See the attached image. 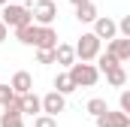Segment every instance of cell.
Listing matches in <instances>:
<instances>
[{"label":"cell","mask_w":130,"mask_h":127,"mask_svg":"<svg viewBox=\"0 0 130 127\" xmlns=\"http://www.w3.org/2000/svg\"><path fill=\"white\" fill-rule=\"evenodd\" d=\"M0 127H24L21 115H9V112H0Z\"/></svg>","instance_id":"obj_19"},{"label":"cell","mask_w":130,"mask_h":127,"mask_svg":"<svg viewBox=\"0 0 130 127\" xmlns=\"http://www.w3.org/2000/svg\"><path fill=\"white\" fill-rule=\"evenodd\" d=\"M73 6H82V3H91V0H70Z\"/></svg>","instance_id":"obj_26"},{"label":"cell","mask_w":130,"mask_h":127,"mask_svg":"<svg viewBox=\"0 0 130 127\" xmlns=\"http://www.w3.org/2000/svg\"><path fill=\"white\" fill-rule=\"evenodd\" d=\"M67 76L73 79V85L76 88H91V85H97V79H100V73H97V67L94 64H73L70 70H67Z\"/></svg>","instance_id":"obj_1"},{"label":"cell","mask_w":130,"mask_h":127,"mask_svg":"<svg viewBox=\"0 0 130 127\" xmlns=\"http://www.w3.org/2000/svg\"><path fill=\"white\" fill-rule=\"evenodd\" d=\"M115 24H118L121 36H124V39H130V15H124V18H121V21H115Z\"/></svg>","instance_id":"obj_21"},{"label":"cell","mask_w":130,"mask_h":127,"mask_svg":"<svg viewBox=\"0 0 130 127\" xmlns=\"http://www.w3.org/2000/svg\"><path fill=\"white\" fill-rule=\"evenodd\" d=\"M15 3H24V0H15Z\"/></svg>","instance_id":"obj_28"},{"label":"cell","mask_w":130,"mask_h":127,"mask_svg":"<svg viewBox=\"0 0 130 127\" xmlns=\"http://www.w3.org/2000/svg\"><path fill=\"white\" fill-rule=\"evenodd\" d=\"M9 88H12V94H15V97H24V94H30V91H33V79H30V73L18 70V73L12 76Z\"/></svg>","instance_id":"obj_7"},{"label":"cell","mask_w":130,"mask_h":127,"mask_svg":"<svg viewBox=\"0 0 130 127\" xmlns=\"http://www.w3.org/2000/svg\"><path fill=\"white\" fill-rule=\"evenodd\" d=\"M6 30H9V27H6V24H3V21H0V42H3V39H6Z\"/></svg>","instance_id":"obj_25"},{"label":"cell","mask_w":130,"mask_h":127,"mask_svg":"<svg viewBox=\"0 0 130 127\" xmlns=\"http://www.w3.org/2000/svg\"><path fill=\"white\" fill-rule=\"evenodd\" d=\"M55 45H58V33H55V27H39V30H36V49H42V52H55Z\"/></svg>","instance_id":"obj_9"},{"label":"cell","mask_w":130,"mask_h":127,"mask_svg":"<svg viewBox=\"0 0 130 127\" xmlns=\"http://www.w3.org/2000/svg\"><path fill=\"white\" fill-rule=\"evenodd\" d=\"M39 106H42V115H48V118H58V112H64L67 100H64V94L52 91V94H45L42 100H39Z\"/></svg>","instance_id":"obj_6"},{"label":"cell","mask_w":130,"mask_h":127,"mask_svg":"<svg viewBox=\"0 0 130 127\" xmlns=\"http://www.w3.org/2000/svg\"><path fill=\"white\" fill-rule=\"evenodd\" d=\"M55 64H61V67H73L76 64V52H73V45H64V42H58L55 45Z\"/></svg>","instance_id":"obj_11"},{"label":"cell","mask_w":130,"mask_h":127,"mask_svg":"<svg viewBox=\"0 0 130 127\" xmlns=\"http://www.w3.org/2000/svg\"><path fill=\"white\" fill-rule=\"evenodd\" d=\"M106 82H109L112 88H124V82H127L124 67H112V70H106Z\"/></svg>","instance_id":"obj_14"},{"label":"cell","mask_w":130,"mask_h":127,"mask_svg":"<svg viewBox=\"0 0 130 127\" xmlns=\"http://www.w3.org/2000/svg\"><path fill=\"white\" fill-rule=\"evenodd\" d=\"M112 58L118 64H124V61H130V39H124V36H115L112 42H109V49H106Z\"/></svg>","instance_id":"obj_8"},{"label":"cell","mask_w":130,"mask_h":127,"mask_svg":"<svg viewBox=\"0 0 130 127\" xmlns=\"http://www.w3.org/2000/svg\"><path fill=\"white\" fill-rule=\"evenodd\" d=\"M12 97H15V94H12V88H9V85H0V106H6Z\"/></svg>","instance_id":"obj_23"},{"label":"cell","mask_w":130,"mask_h":127,"mask_svg":"<svg viewBox=\"0 0 130 127\" xmlns=\"http://www.w3.org/2000/svg\"><path fill=\"white\" fill-rule=\"evenodd\" d=\"M94 61H97V73H106V70H112V67H121V64L115 61V58H112L109 52H100Z\"/></svg>","instance_id":"obj_17"},{"label":"cell","mask_w":130,"mask_h":127,"mask_svg":"<svg viewBox=\"0 0 130 127\" xmlns=\"http://www.w3.org/2000/svg\"><path fill=\"white\" fill-rule=\"evenodd\" d=\"M33 127H58V121L48 118V115H36V118H33Z\"/></svg>","instance_id":"obj_20"},{"label":"cell","mask_w":130,"mask_h":127,"mask_svg":"<svg viewBox=\"0 0 130 127\" xmlns=\"http://www.w3.org/2000/svg\"><path fill=\"white\" fill-rule=\"evenodd\" d=\"M3 24H6V27H15V30L33 24L27 6H21V3H6V6H3Z\"/></svg>","instance_id":"obj_3"},{"label":"cell","mask_w":130,"mask_h":127,"mask_svg":"<svg viewBox=\"0 0 130 127\" xmlns=\"http://www.w3.org/2000/svg\"><path fill=\"white\" fill-rule=\"evenodd\" d=\"M18 106H21V115H39L42 112V106H39V97L33 94H24V97H18Z\"/></svg>","instance_id":"obj_12"},{"label":"cell","mask_w":130,"mask_h":127,"mask_svg":"<svg viewBox=\"0 0 130 127\" xmlns=\"http://www.w3.org/2000/svg\"><path fill=\"white\" fill-rule=\"evenodd\" d=\"M76 18H79L82 24H94V21H97V6H94V3H82V6H76Z\"/></svg>","instance_id":"obj_13"},{"label":"cell","mask_w":130,"mask_h":127,"mask_svg":"<svg viewBox=\"0 0 130 127\" xmlns=\"http://www.w3.org/2000/svg\"><path fill=\"white\" fill-rule=\"evenodd\" d=\"M55 18H58L55 0H36V3H30V21L36 27H52Z\"/></svg>","instance_id":"obj_2"},{"label":"cell","mask_w":130,"mask_h":127,"mask_svg":"<svg viewBox=\"0 0 130 127\" xmlns=\"http://www.w3.org/2000/svg\"><path fill=\"white\" fill-rule=\"evenodd\" d=\"M121 112H130V91H121Z\"/></svg>","instance_id":"obj_24"},{"label":"cell","mask_w":130,"mask_h":127,"mask_svg":"<svg viewBox=\"0 0 130 127\" xmlns=\"http://www.w3.org/2000/svg\"><path fill=\"white\" fill-rule=\"evenodd\" d=\"M91 33H94L97 39H109V42H112V39L118 36V24H115L109 15H97V21H94V30H91Z\"/></svg>","instance_id":"obj_5"},{"label":"cell","mask_w":130,"mask_h":127,"mask_svg":"<svg viewBox=\"0 0 130 127\" xmlns=\"http://www.w3.org/2000/svg\"><path fill=\"white\" fill-rule=\"evenodd\" d=\"M97 127H130V118L124 112H103L97 118Z\"/></svg>","instance_id":"obj_10"},{"label":"cell","mask_w":130,"mask_h":127,"mask_svg":"<svg viewBox=\"0 0 130 127\" xmlns=\"http://www.w3.org/2000/svg\"><path fill=\"white\" fill-rule=\"evenodd\" d=\"M6 3H9V0H0V6H6Z\"/></svg>","instance_id":"obj_27"},{"label":"cell","mask_w":130,"mask_h":127,"mask_svg":"<svg viewBox=\"0 0 130 127\" xmlns=\"http://www.w3.org/2000/svg\"><path fill=\"white\" fill-rule=\"evenodd\" d=\"M55 91L67 97V94H73V91H76V85H73V79H70L67 73H58V76H55Z\"/></svg>","instance_id":"obj_15"},{"label":"cell","mask_w":130,"mask_h":127,"mask_svg":"<svg viewBox=\"0 0 130 127\" xmlns=\"http://www.w3.org/2000/svg\"><path fill=\"white\" fill-rule=\"evenodd\" d=\"M73 52H76V58L82 64H88V61H94L100 55V39L94 36V33H82L79 36V42L73 45Z\"/></svg>","instance_id":"obj_4"},{"label":"cell","mask_w":130,"mask_h":127,"mask_svg":"<svg viewBox=\"0 0 130 127\" xmlns=\"http://www.w3.org/2000/svg\"><path fill=\"white\" fill-rule=\"evenodd\" d=\"M85 109H88L94 118H100L103 112H109V106H106V100H103V97H94V100H88V106H85Z\"/></svg>","instance_id":"obj_18"},{"label":"cell","mask_w":130,"mask_h":127,"mask_svg":"<svg viewBox=\"0 0 130 127\" xmlns=\"http://www.w3.org/2000/svg\"><path fill=\"white\" fill-rule=\"evenodd\" d=\"M36 24H27V27H18L15 36H18V42H24V45H36Z\"/></svg>","instance_id":"obj_16"},{"label":"cell","mask_w":130,"mask_h":127,"mask_svg":"<svg viewBox=\"0 0 130 127\" xmlns=\"http://www.w3.org/2000/svg\"><path fill=\"white\" fill-rule=\"evenodd\" d=\"M36 61H39V64H55V52H42V49H36Z\"/></svg>","instance_id":"obj_22"}]
</instances>
